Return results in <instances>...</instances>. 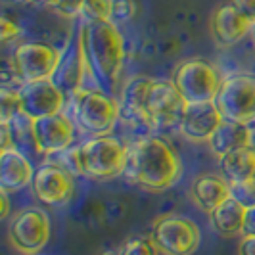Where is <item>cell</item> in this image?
<instances>
[{"instance_id": "1", "label": "cell", "mask_w": 255, "mask_h": 255, "mask_svg": "<svg viewBox=\"0 0 255 255\" xmlns=\"http://www.w3.org/2000/svg\"><path fill=\"white\" fill-rule=\"evenodd\" d=\"M182 173L179 153L161 136H142L127 146L125 177L146 190L171 188Z\"/></svg>"}, {"instance_id": "2", "label": "cell", "mask_w": 255, "mask_h": 255, "mask_svg": "<svg viewBox=\"0 0 255 255\" xmlns=\"http://www.w3.org/2000/svg\"><path fill=\"white\" fill-rule=\"evenodd\" d=\"M89 75L102 87L114 89L125 64V40L112 19L85 21L79 29Z\"/></svg>"}, {"instance_id": "3", "label": "cell", "mask_w": 255, "mask_h": 255, "mask_svg": "<svg viewBox=\"0 0 255 255\" xmlns=\"http://www.w3.org/2000/svg\"><path fill=\"white\" fill-rule=\"evenodd\" d=\"M81 177L92 180H114L125 175L127 146L112 134L92 136L85 144L77 146Z\"/></svg>"}, {"instance_id": "4", "label": "cell", "mask_w": 255, "mask_h": 255, "mask_svg": "<svg viewBox=\"0 0 255 255\" xmlns=\"http://www.w3.org/2000/svg\"><path fill=\"white\" fill-rule=\"evenodd\" d=\"M71 102L77 127L92 136L110 134L115 123L121 119L119 102L100 89L81 87L71 94Z\"/></svg>"}, {"instance_id": "5", "label": "cell", "mask_w": 255, "mask_h": 255, "mask_svg": "<svg viewBox=\"0 0 255 255\" xmlns=\"http://www.w3.org/2000/svg\"><path fill=\"white\" fill-rule=\"evenodd\" d=\"M173 83L186 104H204L215 102L223 81L209 62L202 58H192L177 67Z\"/></svg>"}, {"instance_id": "6", "label": "cell", "mask_w": 255, "mask_h": 255, "mask_svg": "<svg viewBox=\"0 0 255 255\" xmlns=\"http://www.w3.org/2000/svg\"><path fill=\"white\" fill-rule=\"evenodd\" d=\"M215 104L227 121L252 125L255 121V75L238 73L227 77L221 83Z\"/></svg>"}, {"instance_id": "7", "label": "cell", "mask_w": 255, "mask_h": 255, "mask_svg": "<svg viewBox=\"0 0 255 255\" xmlns=\"http://www.w3.org/2000/svg\"><path fill=\"white\" fill-rule=\"evenodd\" d=\"M152 240L163 255H194L202 242V232L192 219L163 215L153 225Z\"/></svg>"}, {"instance_id": "8", "label": "cell", "mask_w": 255, "mask_h": 255, "mask_svg": "<svg viewBox=\"0 0 255 255\" xmlns=\"http://www.w3.org/2000/svg\"><path fill=\"white\" fill-rule=\"evenodd\" d=\"M8 236L19 254L37 255L50 240V219L38 207L19 209L10 221Z\"/></svg>"}, {"instance_id": "9", "label": "cell", "mask_w": 255, "mask_h": 255, "mask_svg": "<svg viewBox=\"0 0 255 255\" xmlns=\"http://www.w3.org/2000/svg\"><path fill=\"white\" fill-rule=\"evenodd\" d=\"M62 52L46 42H21L13 50V73L21 83H35L52 79L60 64Z\"/></svg>"}, {"instance_id": "10", "label": "cell", "mask_w": 255, "mask_h": 255, "mask_svg": "<svg viewBox=\"0 0 255 255\" xmlns=\"http://www.w3.org/2000/svg\"><path fill=\"white\" fill-rule=\"evenodd\" d=\"M33 128L38 152L44 153L46 157L73 148V142L77 138L75 119L65 115L64 112L33 119Z\"/></svg>"}, {"instance_id": "11", "label": "cell", "mask_w": 255, "mask_h": 255, "mask_svg": "<svg viewBox=\"0 0 255 255\" xmlns=\"http://www.w3.org/2000/svg\"><path fill=\"white\" fill-rule=\"evenodd\" d=\"M188 104L180 96L173 81H152L148 90V117L152 127H171L180 123Z\"/></svg>"}, {"instance_id": "12", "label": "cell", "mask_w": 255, "mask_h": 255, "mask_svg": "<svg viewBox=\"0 0 255 255\" xmlns=\"http://www.w3.org/2000/svg\"><path fill=\"white\" fill-rule=\"evenodd\" d=\"M33 192L38 202L48 207H60L73 196V175L56 163H44L35 171Z\"/></svg>"}, {"instance_id": "13", "label": "cell", "mask_w": 255, "mask_h": 255, "mask_svg": "<svg viewBox=\"0 0 255 255\" xmlns=\"http://www.w3.org/2000/svg\"><path fill=\"white\" fill-rule=\"evenodd\" d=\"M19 96L21 114L29 115L31 119L62 114L65 106V94L54 85L52 79L23 83V87L19 89Z\"/></svg>"}, {"instance_id": "14", "label": "cell", "mask_w": 255, "mask_h": 255, "mask_svg": "<svg viewBox=\"0 0 255 255\" xmlns=\"http://www.w3.org/2000/svg\"><path fill=\"white\" fill-rule=\"evenodd\" d=\"M87 73H89V65L83 50V40H81V33H77L69 40L67 48L62 52L60 64L52 75V81L64 94H73L75 90L83 87V79Z\"/></svg>"}, {"instance_id": "15", "label": "cell", "mask_w": 255, "mask_h": 255, "mask_svg": "<svg viewBox=\"0 0 255 255\" xmlns=\"http://www.w3.org/2000/svg\"><path fill=\"white\" fill-rule=\"evenodd\" d=\"M225 121L215 102L188 104L180 117L179 128L184 138L192 142H209L211 134Z\"/></svg>"}, {"instance_id": "16", "label": "cell", "mask_w": 255, "mask_h": 255, "mask_svg": "<svg viewBox=\"0 0 255 255\" xmlns=\"http://www.w3.org/2000/svg\"><path fill=\"white\" fill-rule=\"evenodd\" d=\"M152 81L150 77H132L121 90V119L130 127H152L148 117V90Z\"/></svg>"}, {"instance_id": "17", "label": "cell", "mask_w": 255, "mask_h": 255, "mask_svg": "<svg viewBox=\"0 0 255 255\" xmlns=\"http://www.w3.org/2000/svg\"><path fill=\"white\" fill-rule=\"evenodd\" d=\"M35 169L31 165L29 157L17 148L0 150V190L17 192L33 182Z\"/></svg>"}, {"instance_id": "18", "label": "cell", "mask_w": 255, "mask_h": 255, "mask_svg": "<svg viewBox=\"0 0 255 255\" xmlns=\"http://www.w3.org/2000/svg\"><path fill=\"white\" fill-rule=\"evenodd\" d=\"M252 25L232 4H223L211 17V35L221 46H232L252 31Z\"/></svg>"}, {"instance_id": "19", "label": "cell", "mask_w": 255, "mask_h": 255, "mask_svg": "<svg viewBox=\"0 0 255 255\" xmlns=\"http://www.w3.org/2000/svg\"><path fill=\"white\" fill-rule=\"evenodd\" d=\"M190 194L194 204L204 209L205 213H211L230 198V182L219 175H202L194 180Z\"/></svg>"}, {"instance_id": "20", "label": "cell", "mask_w": 255, "mask_h": 255, "mask_svg": "<svg viewBox=\"0 0 255 255\" xmlns=\"http://www.w3.org/2000/svg\"><path fill=\"white\" fill-rule=\"evenodd\" d=\"M209 148L219 159L230 152H236L240 148L252 146V128L250 125L236 123V121H223L219 128L209 138Z\"/></svg>"}, {"instance_id": "21", "label": "cell", "mask_w": 255, "mask_h": 255, "mask_svg": "<svg viewBox=\"0 0 255 255\" xmlns=\"http://www.w3.org/2000/svg\"><path fill=\"white\" fill-rule=\"evenodd\" d=\"M221 173L229 182H242L255 179V150L252 146L230 152L219 159Z\"/></svg>"}, {"instance_id": "22", "label": "cell", "mask_w": 255, "mask_h": 255, "mask_svg": "<svg viewBox=\"0 0 255 255\" xmlns=\"http://www.w3.org/2000/svg\"><path fill=\"white\" fill-rule=\"evenodd\" d=\"M244 217H246V207L242 204H238L234 198L225 200L219 207H215L209 213L213 229L217 230L219 234H223V236L242 234Z\"/></svg>"}, {"instance_id": "23", "label": "cell", "mask_w": 255, "mask_h": 255, "mask_svg": "<svg viewBox=\"0 0 255 255\" xmlns=\"http://www.w3.org/2000/svg\"><path fill=\"white\" fill-rule=\"evenodd\" d=\"M10 125V132H12V144L13 148H17L19 152H38L37 140H35V128H33V119L25 114H17Z\"/></svg>"}, {"instance_id": "24", "label": "cell", "mask_w": 255, "mask_h": 255, "mask_svg": "<svg viewBox=\"0 0 255 255\" xmlns=\"http://www.w3.org/2000/svg\"><path fill=\"white\" fill-rule=\"evenodd\" d=\"M19 89H12V87L4 85L0 90V123H10L15 115L21 114Z\"/></svg>"}, {"instance_id": "25", "label": "cell", "mask_w": 255, "mask_h": 255, "mask_svg": "<svg viewBox=\"0 0 255 255\" xmlns=\"http://www.w3.org/2000/svg\"><path fill=\"white\" fill-rule=\"evenodd\" d=\"M112 8L114 0H87L81 15L85 17V21H108L112 19Z\"/></svg>"}, {"instance_id": "26", "label": "cell", "mask_w": 255, "mask_h": 255, "mask_svg": "<svg viewBox=\"0 0 255 255\" xmlns=\"http://www.w3.org/2000/svg\"><path fill=\"white\" fill-rule=\"evenodd\" d=\"M121 255H159V250L152 238L146 236H130L127 242L119 248Z\"/></svg>"}, {"instance_id": "27", "label": "cell", "mask_w": 255, "mask_h": 255, "mask_svg": "<svg viewBox=\"0 0 255 255\" xmlns=\"http://www.w3.org/2000/svg\"><path fill=\"white\" fill-rule=\"evenodd\" d=\"M230 198H234L246 209L255 207V179L242 180V182H230Z\"/></svg>"}, {"instance_id": "28", "label": "cell", "mask_w": 255, "mask_h": 255, "mask_svg": "<svg viewBox=\"0 0 255 255\" xmlns=\"http://www.w3.org/2000/svg\"><path fill=\"white\" fill-rule=\"evenodd\" d=\"M136 13V4L134 0H114L112 8V21H128Z\"/></svg>"}, {"instance_id": "29", "label": "cell", "mask_w": 255, "mask_h": 255, "mask_svg": "<svg viewBox=\"0 0 255 255\" xmlns=\"http://www.w3.org/2000/svg\"><path fill=\"white\" fill-rule=\"evenodd\" d=\"M85 2L87 0H54L50 4V8H54L60 15L75 17V15H81V10H83Z\"/></svg>"}, {"instance_id": "30", "label": "cell", "mask_w": 255, "mask_h": 255, "mask_svg": "<svg viewBox=\"0 0 255 255\" xmlns=\"http://www.w3.org/2000/svg\"><path fill=\"white\" fill-rule=\"evenodd\" d=\"M230 4L242 13L246 19L255 23V0H230Z\"/></svg>"}, {"instance_id": "31", "label": "cell", "mask_w": 255, "mask_h": 255, "mask_svg": "<svg viewBox=\"0 0 255 255\" xmlns=\"http://www.w3.org/2000/svg\"><path fill=\"white\" fill-rule=\"evenodd\" d=\"M15 37H19V27L15 25L13 21H10L8 17H2L0 19V38L4 42H8V40H12Z\"/></svg>"}, {"instance_id": "32", "label": "cell", "mask_w": 255, "mask_h": 255, "mask_svg": "<svg viewBox=\"0 0 255 255\" xmlns=\"http://www.w3.org/2000/svg\"><path fill=\"white\" fill-rule=\"evenodd\" d=\"M242 236H255V207L246 209V217H244Z\"/></svg>"}, {"instance_id": "33", "label": "cell", "mask_w": 255, "mask_h": 255, "mask_svg": "<svg viewBox=\"0 0 255 255\" xmlns=\"http://www.w3.org/2000/svg\"><path fill=\"white\" fill-rule=\"evenodd\" d=\"M238 255H255V236H244L238 246Z\"/></svg>"}, {"instance_id": "34", "label": "cell", "mask_w": 255, "mask_h": 255, "mask_svg": "<svg viewBox=\"0 0 255 255\" xmlns=\"http://www.w3.org/2000/svg\"><path fill=\"white\" fill-rule=\"evenodd\" d=\"M0 204H2V211H0V219H8L10 215V202H8V192H0Z\"/></svg>"}, {"instance_id": "35", "label": "cell", "mask_w": 255, "mask_h": 255, "mask_svg": "<svg viewBox=\"0 0 255 255\" xmlns=\"http://www.w3.org/2000/svg\"><path fill=\"white\" fill-rule=\"evenodd\" d=\"M27 2H35V4H46V6H50L54 0H27Z\"/></svg>"}, {"instance_id": "36", "label": "cell", "mask_w": 255, "mask_h": 255, "mask_svg": "<svg viewBox=\"0 0 255 255\" xmlns=\"http://www.w3.org/2000/svg\"><path fill=\"white\" fill-rule=\"evenodd\" d=\"M250 33H252V38H254V44H255V23L252 25V31H250Z\"/></svg>"}, {"instance_id": "37", "label": "cell", "mask_w": 255, "mask_h": 255, "mask_svg": "<svg viewBox=\"0 0 255 255\" xmlns=\"http://www.w3.org/2000/svg\"><path fill=\"white\" fill-rule=\"evenodd\" d=\"M102 255H121L119 252H104Z\"/></svg>"}]
</instances>
